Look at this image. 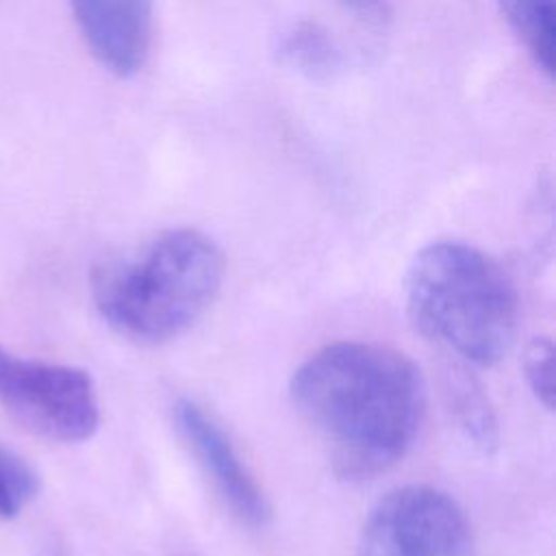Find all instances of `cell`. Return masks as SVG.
Wrapping results in <instances>:
<instances>
[{"instance_id":"1","label":"cell","mask_w":556,"mask_h":556,"mask_svg":"<svg viewBox=\"0 0 556 556\" xmlns=\"http://www.w3.org/2000/svg\"><path fill=\"white\" fill-rule=\"evenodd\" d=\"M289 395L334 471L350 480L393 467L417 439L426 410L417 365L367 341H337L313 352L293 371Z\"/></svg>"},{"instance_id":"5","label":"cell","mask_w":556,"mask_h":556,"mask_svg":"<svg viewBox=\"0 0 556 556\" xmlns=\"http://www.w3.org/2000/svg\"><path fill=\"white\" fill-rule=\"evenodd\" d=\"M467 513L447 493L410 484L387 493L367 515L356 556H473Z\"/></svg>"},{"instance_id":"8","label":"cell","mask_w":556,"mask_h":556,"mask_svg":"<svg viewBox=\"0 0 556 556\" xmlns=\"http://www.w3.org/2000/svg\"><path fill=\"white\" fill-rule=\"evenodd\" d=\"M513 33L521 39L536 67L554 76V17L556 0H497Z\"/></svg>"},{"instance_id":"6","label":"cell","mask_w":556,"mask_h":556,"mask_svg":"<svg viewBox=\"0 0 556 556\" xmlns=\"http://www.w3.org/2000/svg\"><path fill=\"white\" fill-rule=\"evenodd\" d=\"M172 415L178 434L228 510L241 523L263 528L271 519V506L228 434L193 400H178Z\"/></svg>"},{"instance_id":"2","label":"cell","mask_w":556,"mask_h":556,"mask_svg":"<svg viewBox=\"0 0 556 556\" xmlns=\"http://www.w3.org/2000/svg\"><path fill=\"white\" fill-rule=\"evenodd\" d=\"M224 280L219 248L191 228L167 230L135 254L96 267L100 317L122 337L159 345L187 332L215 302Z\"/></svg>"},{"instance_id":"3","label":"cell","mask_w":556,"mask_h":556,"mask_svg":"<svg viewBox=\"0 0 556 556\" xmlns=\"http://www.w3.org/2000/svg\"><path fill=\"white\" fill-rule=\"evenodd\" d=\"M404 298L415 330L469 365L491 367L513 348L515 285L473 245L437 241L419 250L406 271Z\"/></svg>"},{"instance_id":"10","label":"cell","mask_w":556,"mask_h":556,"mask_svg":"<svg viewBox=\"0 0 556 556\" xmlns=\"http://www.w3.org/2000/svg\"><path fill=\"white\" fill-rule=\"evenodd\" d=\"M452 397L456 417L465 432L471 437V441L484 452L495 450L500 441L497 421L478 384H473L471 380H458L452 384Z\"/></svg>"},{"instance_id":"7","label":"cell","mask_w":556,"mask_h":556,"mask_svg":"<svg viewBox=\"0 0 556 556\" xmlns=\"http://www.w3.org/2000/svg\"><path fill=\"white\" fill-rule=\"evenodd\" d=\"M85 43L115 76L135 74L148 54L152 0H70Z\"/></svg>"},{"instance_id":"13","label":"cell","mask_w":556,"mask_h":556,"mask_svg":"<svg viewBox=\"0 0 556 556\" xmlns=\"http://www.w3.org/2000/svg\"><path fill=\"white\" fill-rule=\"evenodd\" d=\"M343 4H348L352 11H356V13H365V15H369V13H378L380 11V7H382V0H341Z\"/></svg>"},{"instance_id":"11","label":"cell","mask_w":556,"mask_h":556,"mask_svg":"<svg viewBox=\"0 0 556 556\" xmlns=\"http://www.w3.org/2000/svg\"><path fill=\"white\" fill-rule=\"evenodd\" d=\"M37 476L11 452L0 447V517L13 519L37 493Z\"/></svg>"},{"instance_id":"4","label":"cell","mask_w":556,"mask_h":556,"mask_svg":"<svg viewBox=\"0 0 556 556\" xmlns=\"http://www.w3.org/2000/svg\"><path fill=\"white\" fill-rule=\"evenodd\" d=\"M0 406L30 432L78 443L100 424L91 376L72 365L20 358L0 345Z\"/></svg>"},{"instance_id":"12","label":"cell","mask_w":556,"mask_h":556,"mask_svg":"<svg viewBox=\"0 0 556 556\" xmlns=\"http://www.w3.org/2000/svg\"><path fill=\"white\" fill-rule=\"evenodd\" d=\"M523 374L534 397L547 408H554V345L547 337H536L523 354Z\"/></svg>"},{"instance_id":"9","label":"cell","mask_w":556,"mask_h":556,"mask_svg":"<svg viewBox=\"0 0 556 556\" xmlns=\"http://www.w3.org/2000/svg\"><path fill=\"white\" fill-rule=\"evenodd\" d=\"M285 61L306 74H324L334 67L337 50L324 28L311 22L293 26L282 41Z\"/></svg>"}]
</instances>
